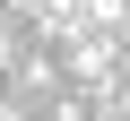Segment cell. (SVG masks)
I'll use <instances>...</instances> for the list:
<instances>
[{"instance_id": "cell-2", "label": "cell", "mask_w": 130, "mask_h": 121, "mask_svg": "<svg viewBox=\"0 0 130 121\" xmlns=\"http://www.w3.org/2000/svg\"><path fill=\"white\" fill-rule=\"evenodd\" d=\"M9 61H18V35H9V26H0V69H9Z\"/></svg>"}, {"instance_id": "cell-1", "label": "cell", "mask_w": 130, "mask_h": 121, "mask_svg": "<svg viewBox=\"0 0 130 121\" xmlns=\"http://www.w3.org/2000/svg\"><path fill=\"white\" fill-rule=\"evenodd\" d=\"M121 9H130V0H78V17H87L95 35H113V26H121Z\"/></svg>"}, {"instance_id": "cell-4", "label": "cell", "mask_w": 130, "mask_h": 121, "mask_svg": "<svg viewBox=\"0 0 130 121\" xmlns=\"http://www.w3.org/2000/svg\"><path fill=\"white\" fill-rule=\"evenodd\" d=\"M0 121H26V112H18V104H9V95H0Z\"/></svg>"}, {"instance_id": "cell-5", "label": "cell", "mask_w": 130, "mask_h": 121, "mask_svg": "<svg viewBox=\"0 0 130 121\" xmlns=\"http://www.w3.org/2000/svg\"><path fill=\"white\" fill-rule=\"evenodd\" d=\"M61 121H78V104H61Z\"/></svg>"}, {"instance_id": "cell-3", "label": "cell", "mask_w": 130, "mask_h": 121, "mask_svg": "<svg viewBox=\"0 0 130 121\" xmlns=\"http://www.w3.org/2000/svg\"><path fill=\"white\" fill-rule=\"evenodd\" d=\"M113 43H121V52H130V9H121V26H113Z\"/></svg>"}]
</instances>
